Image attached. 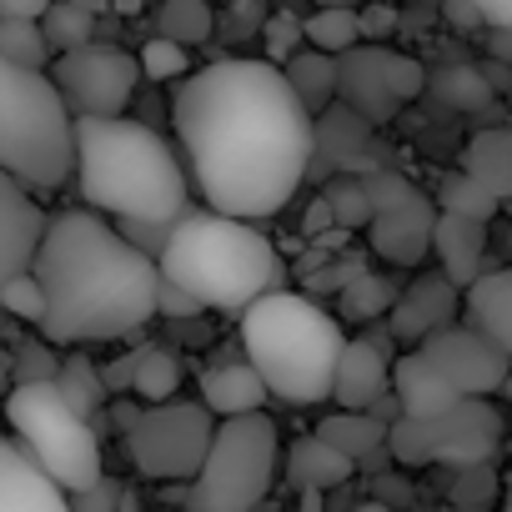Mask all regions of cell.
Wrapping results in <instances>:
<instances>
[{"instance_id": "obj_32", "label": "cell", "mask_w": 512, "mask_h": 512, "mask_svg": "<svg viewBox=\"0 0 512 512\" xmlns=\"http://www.w3.org/2000/svg\"><path fill=\"white\" fill-rule=\"evenodd\" d=\"M141 352V362H136V397L151 407V402H171L176 397V387H181V357L171 352V347H161V342H151V347H136Z\"/></svg>"}, {"instance_id": "obj_21", "label": "cell", "mask_w": 512, "mask_h": 512, "mask_svg": "<svg viewBox=\"0 0 512 512\" xmlns=\"http://www.w3.org/2000/svg\"><path fill=\"white\" fill-rule=\"evenodd\" d=\"M201 402H206L216 417H246V412H267L272 387H267L262 372H256L251 357H236V362L206 367V377H201Z\"/></svg>"}, {"instance_id": "obj_44", "label": "cell", "mask_w": 512, "mask_h": 512, "mask_svg": "<svg viewBox=\"0 0 512 512\" xmlns=\"http://www.w3.org/2000/svg\"><path fill=\"white\" fill-rule=\"evenodd\" d=\"M201 312H206V307H201L181 282H171V277L161 282V317H166V322H191V317H201Z\"/></svg>"}, {"instance_id": "obj_50", "label": "cell", "mask_w": 512, "mask_h": 512, "mask_svg": "<svg viewBox=\"0 0 512 512\" xmlns=\"http://www.w3.org/2000/svg\"><path fill=\"white\" fill-rule=\"evenodd\" d=\"M327 226H337V211H332L327 196H317L312 211H307V236H317V231H327Z\"/></svg>"}, {"instance_id": "obj_19", "label": "cell", "mask_w": 512, "mask_h": 512, "mask_svg": "<svg viewBox=\"0 0 512 512\" xmlns=\"http://www.w3.org/2000/svg\"><path fill=\"white\" fill-rule=\"evenodd\" d=\"M392 367H397V357L377 337H352L347 352H342V362H337L332 402L347 407V412H372L392 392Z\"/></svg>"}, {"instance_id": "obj_1", "label": "cell", "mask_w": 512, "mask_h": 512, "mask_svg": "<svg viewBox=\"0 0 512 512\" xmlns=\"http://www.w3.org/2000/svg\"><path fill=\"white\" fill-rule=\"evenodd\" d=\"M191 186L211 211L267 221L317 161V116L277 61H211L171 96Z\"/></svg>"}, {"instance_id": "obj_48", "label": "cell", "mask_w": 512, "mask_h": 512, "mask_svg": "<svg viewBox=\"0 0 512 512\" xmlns=\"http://www.w3.org/2000/svg\"><path fill=\"white\" fill-rule=\"evenodd\" d=\"M56 0H0V21H46Z\"/></svg>"}, {"instance_id": "obj_30", "label": "cell", "mask_w": 512, "mask_h": 512, "mask_svg": "<svg viewBox=\"0 0 512 512\" xmlns=\"http://www.w3.org/2000/svg\"><path fill=\"white\" fill-rule=\"evenodd\" d=\"M41 26H46V41H51L56 56L81 51V46L96 41V6H91V0H56Z\"/></svg>"}, {"instance_id": "obj_12", "label": "cell", "mask_w": 512, "mask_h": 512, "mask_svg": "<svg viewBox=\"0 0 512 512\" xmlns=\"http://www.w3.org/2000/svg\"><path fill=\"white\" fill-rule=\"evenodd\" d=\"M422 91H427V71L412 56H397L377 41L342 56V101L367 121H387L397 106L417 101Z\"/></svg>"}, {"instance_id": "obj_31", "label": "cell", "mask_w": 512, "mask_h": 512, "mask_svg": "<svg viewBox=\"0 0 512 512\" xmlns=\"http://www.w3.org/2000/svg\"><path fill=\"white\" fill-rule=\"evenodd\" d=\"M397 297H402L397 282H387V277H377V272H362V277H352V282L342 287V317H347V322H377V317H392Z\"/></svg>"}, {"instance_id": "obj_35", "label": "cell", "mask_w": 512, "mask_h": 512, "mask_svg": "<svg viewBox=\"0 0 512 512\" xmlns=\"http://www.w3.org/2000/svg\"><path fill=\"white\" fill-rule=\"evenodd\" d=\"M61 392L96 422V412L111 402V387H106V372L96 367V362H86V357H66V367H61Z\"/></svg>"}, {"instance_id": "obj_13", "label": "cell", "mask_w": 512, "mask_h": 512, "mask_svg": "<svg viewBox=\"0 0 512 512\" xmlns=\"http://www.w3.org/2000/svg\"><path fill=\"white\" fill-rule=\"evenodd\" d=\"M422 352L442 367V377H447L462 397H492V392H502L507 377H512V357H507L487 332H477L472 322H452V327L432 332V337L422 342Z\"/></svg>"}, {"instance_id": "obj_23", "label": "cell", "mask_w": 512, "mask_h": 512, "mask_svg": "<svg viewBox=\"0 0 512 512\" xmlns=\"http://www.w3.org/2000/svg\"><path fill=\"white\" fill-rule=\"evenodd\" d=\"M387 422L377 417V412H347V407H337L332 417H322V427H317V437H327L337 452H347L357 467H387L392 462V452H387ZM397 467V462H392Z\"/></svg>"}, {"instance_id": "obj_41", "label": "cell", "mask_w": 512, "mask_h": 512, "mask_svg": "<svg viewBox=\"0 0 512 512\" xmlns=\"http://www.w3.org/2000/svg\"><path fill=\"white\" fill-rule=\"evenodd\" d=\"M61 367H66V357H56V342L51 337L46 342L31 337V342L16 347V382H56Z\"/></svg>"}, {"instance_id": "obj_3", "label": "cell", "mask_w": 512, "mask_h": 512, "mask_svg": "<svg viewBox=\"0 0 512 512\" xmlns=\"http://www.w3.org/2000/svg\"><path fill=\"white\" fill-rule=\"evenodd\" d=\"M81 201L111 221H181L191 211V166L176 146L131 116H76Z\"/></svg>"}, {"instance_id": "obj_8", "label": "cell", "mask_w": 512, "mask_h": 512, "mask_svg": "<svg viewBox=\"0 0 512 512\" xmlns=\"http://www.w3.org/2000/svg\"><path fill=\"white\" fill-rule=\"evenodd\" d=\"M277 457H282V437H277V422L267 412L221 417L211 457H206L201 477L191 482V507L256 512L277 482Z\"/></svg>"}, {"instance_id": "obj_52", "label": "cell", "mask_w": 512, "mask_h": 512, "mask_svg": "<svg viewBox=\"0 0 512 512\" xmlns=\"http://www.w3.org/2000/svg\"><path fill=\"white\" fill-rule=\"evenodd\" d=\"M141 412H146V407H136V402H126V397H121V402L111 407V422H116L121 432H131V427L141 422Z\"/></svg>"}, {"instance_id": "obj_10", "label": "cell", "mask_w": 512, "mask_h": 512, "mask_svg": "<svg viewBox=\"0 0 512 512\" xmlns=\"http://www.w3.org/2000/svg\"><path fill=\"white\" fill-rule=\"evenodd\" d=\"M367 186H372V246H377V256H387L397 267H417L432 251V236L442 221L437 196H427L417 181H407L392 166L367 171Z\"/></svg>"}, {"instance_id": "obj_26", "label": "cell", "mask_w": 512, "mask_h": 512, "mask_svg": "<svg viewBox=\"0 0 512 512\" xmlns=\"http://www.w3.org/2000/svg\"><path fill=\"white\" fill-rule=\"evenodd\" d=\"M282 71L292 76V86H297V96L307 101L312 116H322L327 106L342 101V56H327V51L307 46V51H297Z\"/></svg>"}, {"instance_id": "obj_17", "label": "cell", "mask_w": 512, "mask_h": 512, "mask_svg": "<svg viewBox=\"0 0 512 512\" xmlns=\"http://www.w3.org/2000/svg\"><path fill=\"white\" fill-rule=\"evenodd\" d=\"M0 512H76L71 492L16 437L0 442Z\"/></svg>"}, {"instance_id": "obj_56", "label": "cell", "mask_w": 512, "mask_h": 512, "mask_svg": "<svg viewBox=\"0 0 512 512\" xmlns=\"http://www.w3.org/2000/svg\"><path fill=\"white\" fill-rule=\"evenodd\" d=\"M447 512H482V507H447Z\"/></svg>"}, {"instance_id": "obj_40", "label": "cell", "mask_w": 512, "mask_h": 512, "mask_svg": "<svg viewBox=\"0 0 512 512\" xmlns=\"http://www.w3.org/2000/svg\"><path fill=\"white\" fill-rule=\"evenodd\" d=\"M141 71H146V81H181V76H191V56L181 41L156 36L141 46Z\"/></svg>"}, {"instance_id": "obj_58", "label": "cell", "mask_w": 512, "mask_h": 512, "mask_svg": "<svg viewBox=\"0 0 512 512\" xmlns=\"http://www.w3.org/2000/svg\"><path fill=\"white\" fill-rule=\"evenodd\" d=\"M507 512H512V502H507Z\"/></svg>"}, {"instance_id": "obj_11", "label": "cell", "mask_w": 512, "mask_h": 512, "mask_svg": "<svg viewBox=\"0 0 512 512\" xmlns=\"http://www.w3.org/2000/svg\"><path fill=\"white\" fill-rule=\"evenodd\" d=\"M51 76L66 91V101H71L76 116H126V106L136 96V81L146 71H141V56H131L121 46L91 41L81 51L56 56Z\"/></svg>"}, {"instance_id": "obj_42", "label": "cell", "mask_w": 512, "mask_h": 512, "mask_svg": "<svg viewBox=\"0 0 512 512\" xmlns=\"http://www.w3.org/2000/svg\"><path fill=\"white\" fill-rule=\"evenodd\" d=\"M302 41H307V21H297V16H287V11L262 26V46H267V56L282 61V66L302 51Z\"/></svg>"}, {"instance_id": "obj_5", "label": "cell", "mask_w": 512, "mask_h": 512, "mask_svg": "<svg viewBox=\"0 0 512 512\" xmlns=\"http://www.w3.org/2000/svg\"><path fill=\"white\" fill-rule=\"evenodd\" d=\"M241 352L287 407L332 402L337 362L347 352L342 322L302 292H267L241 312Z\"/></svg>"}, {"instance_id": "obj_16", "label": "cell", "mask_w": 512, "mask_h": 512, "mask_svg": "<svg viewBox=\"0 0 512 512\" xmlns=\"http://www.w3.org/2000/svg\"><path fill=\"white\" fill-rule=\"evenodd\" d=\"M51 216L31 201V191L21 181H0V277H21L36 272L41 246H46Z\"/></svg>"}, {"instance_id": "obj_9", "label": "cell", "mask_w": 512, "mask_h": 512, "mask_svg": "<svg viewBox=\"0 0 512 512\" xmlns=\"http://www.w3.org/2000/svg\"><path fill=\"white\" fill-rule=\"evenodd\" d=\"M216 427L221 417L196 397V402H151L141 412V422L126 432V452L136 462L141 477H156V482H196L206 457H211V442H216Z\"/></svg>"}, {"instance_id": "obj_36", "label": "cell", "mask_w": 512, "mask_h": 512, "mask_svg": "<svg viewBox=\"0 0 512 512\" xmlns=\"http://www.w3.org/2000/svg\"><path fill=\"white\" fill-rule=\"evenodd\" d=\"M322 196L332 201L342 231H362V226H372V186H367V176H332Z\"/></svg>"}, {"instance_id": "obj_43", "label": "cell", "mask_w": 512, "mask_h": 512, "mask_svg": "<svg viewBox=\"0 0 512 512\" xmlns=\"http://www.w3.org/2000/svg\"><path fill=\"white\" fill-rule=\"evenodd\" d=\"M497 497V477L492 467H457V482H452V507H487Z\"/></svg>"}, {"instance_id": "obj_46", "label": "cell", "mask_w": 512, "mask_h": 512, "mask_svg": "<svg viewBox=\"0 0 512 512\" xmlns=\"http://www.w3.org/2000/svg\"><path fill=\"white\" fill-rule=\"evenodd\" d=\"M397 31V11L387 6V0H367L362 6V36L367 41H387Z\"/></svg>"}, {"instance_id": "obj_14", "label": "cell", "mask_w": 512, "mask_h": 512, "mask_svg": "<svg viewBox=\"0 0 512 512\" xmlns=\"http://www.w3.org/2000/svg\"><path fill=\"white\" fill-rule=\"evenodd\" d=\"M427 432H432L437 462H447V467H482L502 447V412L487 397H462L457 407L432 417Z\"/></svg>"}, {"instance_id": "obj_25", "label": "cell", "mask_w": 512, "mask_h": 512, "mask_svg": "<svg viewBox=\"0 0 512 512\" xmlns=\"http://www.w3.org/2000/svg\"><path fill=\"white\" fill-rule=\"evenodd\" d=\"M477 332H487L507 357H512V267L487 272L482 282L467 287V312H462Z\"/></svg>"}, {"instance_id": "obj_55", "label": "cell", "mask_w": 512, "mask_h": 512, "mask_svg": "<svg viewBox=\"0 0 512 512\" xmlns=\"http://www.w3.org/2000/svg\"><path fill=\"white\" fill-rule=\"evenodd\" d=\"M317 6H367V0H317Z\"/></svg>"}, {"instance_id": "obj_54", "label": "cell", "mask_w": 512, "mask_h": 512, "mask_svg": "<svg viewBox=\"0 0 512 512\" xmlns=\"http://www.w3.org/2000/svg\"><path fill=\"white\" fill-rule=\"evenodd\" d=\"M347 512H397V507H387V502H362V507H347Z\"/></svg>"}, {"instance_id": "obj_4", "label": "cell", "mask_w": 512, "mask_h": 512, "mask_svg": "<svg viewBox=\"0 0 512 512\" xmlns=\"http://www.w3.org/2000/svg\"><path fill=\"white\" fill-rule=\"evenodd\" d=\"M161 272L181 282L206 312H246L267 292H287V267L272 236L226 216V211H186L161 251Z\"/></svg>"}, {"instance_id": "obj_15", "label": "cell", "mask_w": 512, "mask_h": 512, "mask_svg": "<svg viewBox=\"0 0 512 512\" xmlns=\"http://www.w3.org/2000/svg\"><path fill=\"white\" fill-rule=\"evenodd\" d=\"M457 312H467V292H462L447 272L417 277L412 287H402V297H397V307H392V317H387V332H392L397 342H407V347H422L432 332L452 327Z\"/></svg>"}, {"instance_id": "obj_18", "label": "cell", "mask_w": 512, "mask_h": 512, "mask_svg": "<svg viewBox=\"0 0 512 512\" xmlns=\"http://www.w3.org/2000/svg\"><path fill=\"white\" fill-rule=\"evenodd\" d=\"M332 166V176H367L382 171L377 151H372V121L362 111H352L347 101L327 106L317 116V166Z\"/></svg>"}, {"instance_id": "obj_57", "label": "cell", "mask_w": 512, "mask_h": 512, "mask_svg": "<svg viewBox=\"0 0 512 512\" xmlns=\"http://www.w3.org/2000/svg\"><path fill=\"white\" fill-rule=\"evenodd\" d=\"M502 397H507V402H512V377H507V387H502Z\"/></svg>"}, {"instance_id": "obj_28", "label": "cell", "mask_w": 512, "mask_h": 512, "mask_svg": "<svg viewBox=\"0 0 512 512\" xmlns=\"http://www.w3.org/2000/svg\"><path fill=\"white\" fill-rule=\"evenodd\" d=\"M362 36V6H317L307 16V46L327 51V56H347L357 51Z\"/></svg>"}, {"instance_id": "obj_34", "label": "cell", "mask_w": 512, "mask_h": 512, "mask_svg": "<svg viewBox=\"0 0 512 512\" xmlns=\"http://www.w3.org/2000/svg\"><path fill=\"white\" fill-rule=\"evenodd\" d=\"M0 61L26 66V71H46V61H51L46 26L41 21H0Z\"/></svg>"}, {"instance_id": "obj_6", "label": "cell", "mask_w": 512, "mask_h": 512, "mask_svg": "<svg viewBox=\"0 0 512 512\" xmlns=\"http://www.w3.org/2000/svg\"><path fill=\"white\" fill-rule=\"evenodd\" d=\"M76 111L51 71L0 61V171L26 191H56L76 176Z\"/></svg>"}, {"instance_id": "obj_22", "label": "cell", "mask_w": 512, "mask_h": 512, "mask_svg": "<svg viewBox=\"0 0 512 512\" xmlns=\"http://www.w3.org/2000/svg\"><path fill=\"white\" fill-rule=\"evenodd\" d=\"M432 251H437V262L442 272L467 292L472 282H482V262H487V221H467V216H447L437 221V236H432Z\"/></svg>"}, {"instance_id": "obj_39", "label": "cell", "mask_w": 512, "mask_h": 512, "mask_svg": "<svg viewBox=\"0 0 512 512\" xmlns=\"http://www.w3.org/2000/svg\"><path fill=\"white\" fill-rule=\"evenodd\" d=\"M156 36H171L181 46L191 41H206L211 36V11H206V0H166L161 6V31Z\"/></svg>"}, {"instance_id": "obj_29", "label": "cell", "mask_w": 512, "mask_h": 512, "mask_svg": "<svg viewBox=\"0 0 512 512\" xmlns=\"http://www.w3.org/2000/svg\"><path fill=\"white\" fill-rule=\"evenodd\" d=\"M437 206L447 216H467V221H492L502 211V196L492 186H482L472 171H447L437 181Z\"/></svg>"}, {"instance_id": "obj_24", "label": "cell", "mask_w": 512, "mask_h": 512, "mask_svg": "<svg viewBox=\"0 0 512 512\" xmlns=\"http://www.w3.org/2000/svg\"><path fill=\"white\" fill-rule=\"evenodd\" d=\"M352 472H357V462L347 457V452H337L327 437H297L292 447H287V482L292 487H302V492H332V487H342V482H352Z\"/></svg>"}, {"instance_id": "obj_49", "label": "cell", "mask_w": 512, "mask_h": 512, "mask_svg": "<svg viewBox=\"0 0 512 512\" xmlns=\"http://www.w3.org/2000/svg\"><path fill=\"white\" fill-rule=\"evenodd\" d=\"M492 31H512V0H472Z\"/></svg>"}, {"instance_id": "obj_53", "label": "cell", "mask_w": 512, "mask_h": 512, "mask_svg": "<svg viewBox=\"0 0 512 512\" xmlns=\"http://www.w3.org/2000/svg\"><path fill=\"white\" fill-rule=\"evenodd\" d=\"M322 497L327 492H302V512H322Z\"/></svg>"}, {"instance_id": "obj_20", "label": "cell", "mask_w": 512, "mask_h": 512, "mask_svg": "<svg viewBox=\"0 0 512 512\" xmlns=\"http://www.w3.org/2000/svg\"><path fill=\"white\" fill-rule=\"evenodd\" d=\"M392 392L402 397V412H407V417H422V422H432V417H442L447 407L462 402V392L442 377V367H437L422 347H412V352L397 357V367H392Z\"/></svg>"}, {"instance_id": "obj_2", "label": "cell", "mask_w": 512, "mask_h": 512, "mask_svg": "<svg viewBox=\"0 0 512 512\" xmlns=\"http://www.w3.org/2000/svg\"><path fill=\"white\" fill-rule=\"evenodd\" d=\"M36 277L46 287V327L56 347L66 342H121L161 312V262L146 256L101 211L51 216Z\"/></svg>"}, {"instance_id": "obj_27", "label": "cell", "mask_w": 512, "mask_h": 512, "mask_svg": "<svg viewBox=\"0 0 512 512\" xmlns=\"http://www.w3.org/2000/svg\"><path fill=\"white\" fill-rule=\"evenodd\" d=\"M462 171H472L482 186H492L502 201H512V126H487L462 146Z\"/></svg>"}, {"instance_id": "obj_37", "label": "cell", "mask_w": 512, "mask_h": 512, "mask_svg": "<svg viewBox=\"0 0 512 512\" xmlns=\"http://www.w3.org/2000/svg\"><path fill=\"white\" fill-rule=\"evenodd\" d=\"M0 307H6L11 317H21V322H36V327H46V312H51L46 287H41V277H36V272L0 277Z\"/></svg>"}, {"instance_id": "obj_47", "label": "cell", "mask_w": 512, "mask_h": 512, "mask_svg": "<svg viewBox=\"0 0 512 512\" xmlns=\"http://www.w3.org/2000/svg\"><path fill=\"white\" fill-rule=\"evenodd\" d=\"M136 362H141V352H126V357H111L101 372H106V387H111V397L121 392H136Z\"/></svg>"}, {"instance_id": "obj_7", "label": "cell", "mask_w": 512, "mask_h": 512, "mask_svg": "<svg viewBox=\"0 0 512 512\" xmlns=\"http://www.w3.org/2000/svg\"><path fill=\"white\" fill-rule=\"evenodd\" d=\"M11 437L66 487L86 492L106 477L96 422L61 392V382H16L6 397Z\"/></svg>"}, {"instance_id": "obj_38", "label": "cell", "mask_w": 512, "mask_h": 512, "mask_svg": "<svg viewBox=\"0 0 512 512\" xmlns=\"http://www.w3.org/2000/svg\"><path fill=\"white\" fill-rule=\"evenodd\" d=\"M387 452L397 467H432L437 452H432V432L422 417H397L392 432H387Z\"/></svg>"}, {"instance_id": "obj_51", "label": "cell", "mask_w": 512, "mask_h": 512, "mask_svg": "<svg viewBox=\"0 0 512 512\" xmlns=\"http://www.w3.org/2000/svg\"><path fill=\"white\" fill-rule=\"evenodd\" d=\"M447 16H452L457 26H487V21H482V11L472 6V0H447Z\"/></svg>"}, {"instance_id": "obj_33", "label": "cell", "mask_w": 512, "mask_h": 512, "mask_svg": "<svg viewBox=\"0 0 512 512\" xmlns=\"http://www.w3.org/2000/svg\"><path fill=\"white\" fill-rule=\"evenodd\" d=\"M432 91H437L447 106H457V111H482V106L492 101L497 81H487L482 66H442V71L432 76Z\"/></svg>"}, {"instance_id": "obj_45", "label": "cell", "mask_w": 512, "mask_h": 512, "mask_svg": "<svg viewBox=\"0 0 512 512\" xmlns=\"http://www.w3.org/2000/svg\"><path fill=\"white\" fill-rule=\"evenodd\" d=\"M71 502H76V512H121V482H111V477H101L96 487H86V492H71Z\"/></svg>"}]
</instances>
